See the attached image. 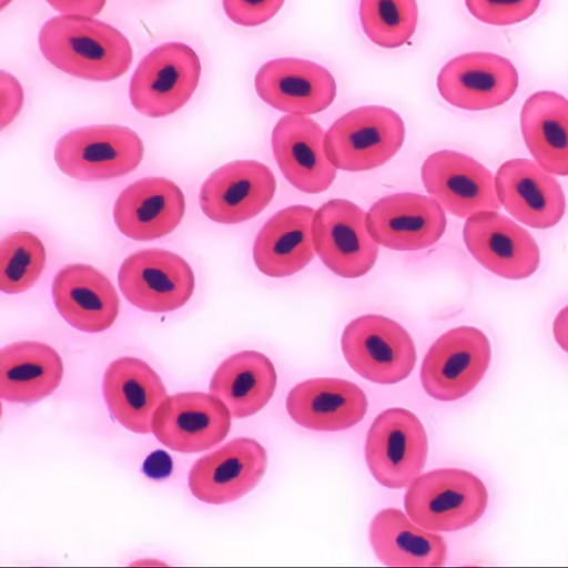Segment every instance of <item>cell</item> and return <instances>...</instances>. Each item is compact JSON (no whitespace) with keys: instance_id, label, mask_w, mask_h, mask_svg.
<instances>
[{"instance_id":"26","label":"cell","mask_w":568,"mask_h":568,"mask_svg":"<svg viewBox=\"0 0 568 568\" xmlns=\"http://www.w3.org/2000/svg\"><path fill=\"white\" fill-rule=\"evenodd\" d=\"M64 375L61 355L38 342L9 345L0 352V397L36 403L55 393Z\"/></svg>"},{"instance_id":"3","label":"cell","mask_w":568,"mask_h":568,"mask_svg":"<svg viewBox=\"0 0 568 568\" xmlns=\"http://www.w3.org/2000/svg\"><path fill=\"white\" fill-rule=\"evenodd\" d=\"M405 123L384 105H364L337 119L325 135V152L336 170L363 172L389 162L403 148Z\"/></svg>"},{"instance_id":"7","label":"cell","mask_w":568,"mask_h":568,"mask_svg":"<svg viewBox=\"0 0 568 568\" xmlns=\"http://www.w3.org/2000/svg\"><path fill=\"white\" fill-rule=\"evenodd\" d=\"M429 440L420 419L403 407L388 408L372 423L365 457L368 469L388 489H403L420 476Z\"/></svg>"},{"instance_id":"2","label":"cell","mask_w":568,"mask_h":568,"mask_svg":"<svg viewBox=\"0 0 568 568\" xmlns=\"http://www.w3.org/2000/svg\"><path fill=\"white\" fill-rule=\"evenodd\" d=\"M489 495L481 478L456 468L418 476L405 495V510L417 526L434 532L456 531L484 517Z\"/></svg>"},{"instance_id":"18","label":"cell","mask_w":568,"mask_h":568,"mask_svg":"<svg viewBox=\"0 0 568 568\" xmlns=\"http://www.w3.org/2000/svg\"><path fill=\"white\" fill-rule=\"evenodd\" d=\"M260 99L288 114L313 115L329 109L337 93L331 71L315 62L284 58L263 64L255 78Z\"/></svg>"},{"instance_id":"6","label":"cell","mask_w":568,"mask_h":568,"mask_svg":"<svg viewBox=\"0 0 568 568\" xmlns=\"http://www.w3.org/2000/svg\"><path fill=\"white\" fill-rule=\"evenodd\" d=\"M201 77L197 52L181 42L164 43L139 63L131 80V102L148 118L172 115L197 91Z\"/></svg>"},{"instance_id":"30","label":"cell","mask_w":568,"mask_h":568,"mask_svg":"<svg viewBox=\"0 0 568 568\" xmlns=\"http://www.w3.org/2000/svg\"><path fill=\"white\" fill-rule=\"evenodd\" d=\"M359 18L372 43L397 49L410 42L416 32L417 0H361Z\"/></svg>"},{"instance_id":"34","label":"cell","mask_w":568,"mask_h":568,"mask_svg":"<svg viewBox=\"0 0 568 568\" xmlns=\"http://www.w3.org/2000/svg\"><path fill=\"white\" fill-rule=\"evenodd\" d=\"M0 87H2V130H6L21 113L24 93L21 83L6 71L0 74Z\"/></svg>"},{"instance_id":"21","label":"cell","mask_w":568,"mask_h":568,"mask_svg":"<svg viewBox=\"0 0 568 568\" xmlns=\"http://www.w3.org/2000/svg\"><path fill=\"white\" fill-rule=\"evenodd\" d=\"M272 145L282 174L298 191L316 194L333 185L336 169L325 152V132L313 119L283 116L273 131Z\"/></svg>"},{"instance_id":"17","label":"cell","mask_w":568,"mask_h":568,"mask_svg":"<svg viewBox=\"0 0 568 568\" xmlns=\"http://www.w3.org/2000/svg\"><path fill=\"white\" fill-rule=\"evenodd\" d=\"M369 235L396 252H417L435 245L446 233L447 216L434 199L418 193L389 194L366 213Z\"/></svg>"},{"instance_id":"37","label":"cell","mask_w":568,"mask_h":568,"mask_svg":"<svg viewBox=\"0 0 568 568\" xmlns=\"http://www.w3.org/2000/svg\"><path fill=\"white\" fill-rule=\"evenodd\" d=\"M11 2H12V0H2V9H4Z\"/></svg>"},{"instance_id":"22","label":"cell","mask_w":568,"mask_h":568,"mask_svg":"<svg viewBox=\"0 0 568 568\" xmlns=\"http://www.w3.org/2000/svg\"><path fill=\"white\" fill-rule=\"evenodd\" d=\"M52 298L65 322L85 333L110 329L120 313L113 283L88 264L64 266L53 280Z\"/></svg>"},{"instance_id":"16","label":"cell","mask_w":568,"mask_h":568,"mask_svg":"<svg viewBox=\"0 0 568 568\" xmlns=\"http://www.w3.org/2000/svg\"><path fill=\"white\" fill-rule=\"evenodd\" d=\"M422 181L432 197L458 219L501 209L491 172L464 153L430 154L422 166Z\"/></svg>"},{"instance_id":"33","label":"cell","mask_w":568,"mask_h":568,"mask_svg":"<svg viewBox=\"0 0 568 568\" xmlns=\"http://www.w3.org/2000/svg\"><path fill=\"white\" fill-rule=\"evenodd\" d=\"M284 2L286 0H223V8L231 22L255 28L272 21Z\"/></svg>"},{"instance_id":"14","label":"cell","mask_w":568,"mask_h":568,"mask_svg":"<svg viewBox=\"0 0 568 568\" xmlns=\"http://www.w3.org/2000/svg\"><path fill=\"white\" fill-rule=\"evenodd\" d=\"M464 240L477 263L503 278L524 280L539 270L541 255L536 240L497 211H483L468 217Z\"/></svg>"},{"instance_id":"32","label":"cell","mask_w":568,"mask_h":568,"mask_svg":"<svg viewBox=\"0 0 568 568\" xmlns=\"http://www.w3.org/2000/svg\"><path fill=\"white\" fill-rule=\"evenodd\" d=\"M477 21L494 27L523 23L538 11L541 0H465Z\"/></svg>"},{"instance_id":"29","label":"cell","mask_w":568,"mask_h":568,"mask_svg":"<svg viewBox=\"0 0 568 568\" xmlns=\"http://www.w3.org/2000/svg\"><path fill=\"white\" fill-rule=\"evenodd\" d=\"M525 144L550 174L568 176V100L556 92L530 95L521 111Z\"/></svg>"},{"instance_id":"28","label":"cell","mask_w":568,"mask_h":568,"mask_svg":"<svg viewBox=\"0 0 568 568\" xmlns=\"http://www.w3.org/2000/svg\"><path fill=\"white\" fill-rule=\"evenodd\" d=\"M369 541L378 559L393 567H438L447 561L444 538L417 526L397 508L379 511L369 526Z\"/></svg>"},{"instance_id":"36","label":"cell","mask_w":568,"mask_h":568,"mask_svg":"<svg viewBox=\"0 0 568 568\" xmlns=\"http://www.w3.org/2000/svg\"><path fill=\"white\" fill-rule=\"evenodd\" d=\"M554 334L557 344L562 351L568 353V306L562 308L557 315L554 324Z\"/></svg>"},{"instance_id":"31","label":"cell","mask_w":568,"mask_h":568,"mask_svg":"<svg viewBox=\"0 0 568 568\" xmlns=\"http://www.w3.org/2000/svg\"><path fill=\"white\" fill-rule=\"evenodd\" d=\"M47 251L41 239L29 231H17L0 246V290L21 294L31 290L45 268Z\"/></svg>"},{"instance_id":"12","label":"cell","mask_w":568,"mask_h":568,"mask_svg":"<svg viewBox=\"0 0 568 568\" xmlns=\"http://www.w3.org/2000/svg\"><path fill=\"white\" fill-rule=\"evenodd\" d=\"M268 454L256 439L241 437L195 462L189 487L195 499L226 505L242 499L262 481Z\"/></svg>"},{"instance_id":"11","label":"cell","mask_w":568,"mask_h":568,"mask_svg":"<svg viewBox=\"0 0 568 568\" xmlns=\"http://www.w3.org/2000/svg\"><path fill=\"white\" fill-rule=\"evenodd\" d=\"M440 97L456 109L488 111L507 103L517 93L519 73L497 53H464L444 65L437 78Z\"/></svg>"},{"instance_id":"27","label":"cell","mask_w":568,"mask_h":568,"mask_svg":"<svg viewBox=\"0 0 568 568\" xmlns=\"http://www.w3.org/2000/svg\"><path fill=\"white\" fill-rule=\"evenodd\" d=\"M277 373L263 353L243 351L231 355L216 369L210 394L220 398L236 419L252 417L275 394Z\"/></svg>"},{"instance_id":"19","label":"cell","mask_w":568,"mask_h":568,"mask_svg":"<svg viewBox=\"0 0 568 568\" xmlns=\"http://www.w3.org/2000/svg\"><path fill=\"white\" fill-rule=\"evenodd\" d=\"M186 211L184 192L163 176H149L124 189L114 205V221L128 239H163L181 225Z\"/></svg>"},{"instance_id":"9","label":"cell","mask_w":568,"mask_h":568,"mask_svg":"<svg viewBox=\"0 0 568 568\" xmlns=\"http://www.w3.org/2000/svg\"><path fill=\"white\" fill-rule=\"evenodd\" d=\"M312 237L315 253L337 276L359 278L377 263L379 244L368 233L363 209L349 201L332 200L320 207Z\"/></svg>"},{"instance_id":"10","label":"cell","mask_w":568,"mask_h":568,"mask_svg":"<svg viewBox=\"0 0 568 568\" xmlns=\"http://www.w3.org/2000/svg\"><path fill=\"white\" fill-rule=\"evenodd\" d=\"M118 282L130 304L149 313H170L184 307L195 288L190 264L162 248H146L124 260Z\"/></svg>"},{"instance_id":"23","label":"cell","mask_w":568,"mask_h":568,"mask_svg":"<svg viewBox=\"0 0 568 568\" xmlns=\"http://www.w3.org/2000/svg\"><path fill=\"white\" fill-rule=\"evenodd\" d=\"M103 396L112 416L124 429L148 435L158 407L168 398V389L146 362L123 357L106 367Z\"/></svg>"},{"instance_id":"5","label":"cell","mask_w":568,"mask_h":568,"mask_svg":"<svg viewBox=\"0 0 568 568\" xmlns=\"http://www.w3.org/2000/svg\"><path fill=\"white\" fill-rule=\"evenodd\" d=\"M342 348L355 373L381 385L405 381L417 363L413 336L395 320L383 315L353 320L343 333Z\"/></svg>"},{"instance_id":"35","label":"cell","mask_w":568,"mask_h":568,"mask_svg":"<svg viewBox=\"0 0 568 568\" xmlns=\"http://www.w3.org/2000/svg\"><path fill=\"white\" fill-rule=\"evenodd\" d=\"M45 2L63 14L94 17L104 9L106 0H45Z\"/></svg>"},{"instance_id":"1","label":"cell","mask_w":568,"mask_h":568,"mask_svg":"<svg viewBox=\"0 0 568 568\" xmlns=\"http://www.w3.org/2000/svg\"><path fill=\"white\" fill-rule=\"evenodd\" d=\"M39 43L53 67L87 81H114L126 74L133 62L126 36L92 17H52L42 27Z\"/></svg>"},{"instance_id":"4","label":"cell","mask_w":568,"mask_h":568,"mask_svg":"<svg viewBox=\"0 0 568 568\" xmlns=\"http://www.w3.org/2000/svg\"><path fill=\"white\" fill-rule=\"evenodd\" d=\"M144 152V142L133 130L97 124L63 135L55 149V163L71 180L104 182L135 171Z\"/></svg>"},{"instance_id":"8","label":"cell","mask_w":568,"mask_h":568,"mask_svg":"<svg viewBox=\"0 0 568 568\" xmlns=\"http://www.w3.org/2000/svg\"><path fill=\"white\" fill-rule=\"evenodd\" d=\"M491 362V345L478 328L462 326L444 333L426 353L420 382L439 402L468 396L484 379Z\"/></svg>"},{"instance_id":"15","label":"cell","mask_w":568,"mask_h":568,"mask_svg":"<svg viewBox=\"0 0 568 568\" xmlns=\"http://www.w3.org/2000/svg\"><path fill=\"white\" fill-rule=\"evenodd\" d=\"M275 193L276 178L268 166L256 160H236L209 175L200 204L209 220L240 224L258 216Z\"/></svg>"},{"instance_id":"13","label":"cell","mask_w":568,"mask_h":568,"mask_svg":"<svg viewBox=\"0 0 568 568\" xmlns=\"http://www.w3.org/2000/svg\"><path fill=\"white\" fill-rule=\"evenodd\" d=\"M231 418L227 406L213 395L178 394L158 407L152 432L173 452L197 454L219 446L226 438Z\"/></svg>"},{"instance_id":"25","label":"cell","mask_w":568,"mask_h":568,"mask_svg":"<svg viewBox=\"0 0 568 568\" xmlns=\"http://www.w3.org/2000/svg\"><path fill=\"white\" fill-rule=\"evenodd\" d=\"M315 211L306 205L283 209L260 230L254 262L265 276H293L314 260L312 222Z\"/></svg>"},{"instance_id":"20","label":"cell","mask_w":568,"mask_h":568,"mask_svg":"<svg viewBox=\"0 0 568 568\" xmlns=\"http://www.w3.org/2000/svg\"><path fill=\"white\" fill-rule=\"evenodd\" d=\"M495 187L500 203L520 223L549 229L560 223L566 197L554 175L529 159H511L496 173Z\"/></svg>"},{"instance_id":"24","label":"cell","mask_w":568,"mask_h":568,"mask_svg":"<svg viewBox=\"0 0 568 568\" xmlns=\"http://www.w3.org/2000/svg\"><path fill=\"white\" fill-rule=\"evenodd\" d=\"M364 390L344 379L320 378L296 385L287 398L291 418L313 432H344L359 424L367 413Z\"/></svg>"}]
</instances>
